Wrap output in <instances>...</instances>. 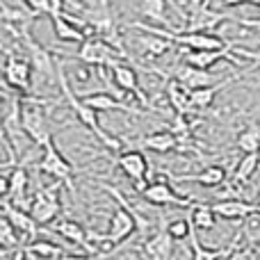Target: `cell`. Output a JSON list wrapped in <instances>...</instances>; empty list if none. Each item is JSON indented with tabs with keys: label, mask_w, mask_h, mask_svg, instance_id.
Returning a JSON list of instances; mask_svg holds the SVG:
<instances>
[{
	"label": "cell",
	"mask_w": 260,
	"mask_h": 260,
	"mask_svg": "<svg viewBox=\"0 0 260 260\" xmlns=\"http://www.w3.org/2000/svg\"><path fill=\"white\" fill-rule=\"evenodd\" d=\"M226 169L219 165H210L206 169H201L199 174H192V176H178V183H199L203 187H219V185L226 183Z\"/></svg>",
	"instance_id": "obj_24"
},
{
	"label": "cell",
	"mask_w": 260,
	"mask_h": 260,
	"mask_svg": "<svg viewBox=\"0 0 260 260\" xmlns=\"http://www.w3.org/2000/svg\"><path fill=\"white\" fill-rule=\"evenodd\" d=\"M189 221H192L194 229L212 231L217 226V215L206 203H192V206H189Z\"/></svg>",
	"instance_id": "obj_27"
},
{
	"label": "cell",
	"mask_w": 260,
	"mask_h": 260,
	"mask_svg": "<svg viewBox=\"0 0 260 260\" xmlns=\"http://www.w3.org/2000/svg\"><path fill=\"white\" fill-rule=\"evenodd\" d=\"M48 9L50 14H64V0H48Z\"/></svg>",
	"instance_id": "obj_36"
},
{
	"label": "cell",
	"mask_w": 260,
	"mask_h": 260,
	"mask_svg": "<svg viewBox=\"0 0 260 260\" xmlns=\"http://www.w3.org/2000/svg\"><path fill=\"white\" fill-rule=\"evenodd\" d=\"M167 99H169V105L174 108V112L178 117H189V114H199L194 110V105L189 103V89L183 87L178 80L169 78L167 80Z\"/></svg>",
	"instance_id": "obj_19"
},
{
	"label": "cell",
	"mask_w": 260,
	"mask_h": 260,
	"mask_svg": "<svg viewBox=\"0 0 260 260\" xmlns=\"http://www.w3.org/2000/svg\"><path fill=\"white\" fill-rule=\"evenodd\" d=\"M21 242V235L16 233V231L12 229V226H9V221L5 219H0V247H16V244Z\"/></svg>",
	"instance_id": "obj_32"
},
{
	"label": "cell",
	"mask_w": 260,
	"mask_h": 260,
	"mask_svg": "<svg viewBox=\"0 0 260 260\" xmlns=\"http://www.w3.org/2000/svg\"><path fill=\"white\" fill-rule=\"evenodd\" d=\"M82 103L89 105L96 112H114V110H121V112H130V114H139L142 110L130 108L126 101H119L117 96L105 94V91H96V94H87L82 96Z\"/></svg>",
	"instance_id": "obj_17"
},
{
	"label": "cell",
	"mask_w": 260,
	"mask_h": 260,
	"mask_svg": "<svg viewBox=\"0 0 260 260\" xmlns=\"http://www.w3.org/2000/svg\"><path fill=\"white\" fill-rule=\"evenodd\" d=\"M249 5H256V7H260V0H247Z\"/></svg>",
	"instance_id": "obj_42"
},
{
	"label": "cell",
	"mask_w": 260,
	"mask_h": 260,
	"mask_svg": "<svg viewBox=\"0 0 260 260\" xmlns=\"http://www.w3.org/2000/svg\"><path fill=\"white\" fill-rule=\"evenodd\" d=\"M59 183L53 185V187H46V189H39L32 199V203L27 206V212L32 215V219L37 221L39 226L44 224H53L55 219L59 217L62 212V203H59Z\"/></svg>",
	"instance_id": "obj_6"
},
{
	"label": "cell",
	"mask_w": 260,
	"mask_h": 260,
	"mask_svg": "<svg viewBox=\"0 0 260 260\" xmlns=\"http://www.w3.org/2000/svg\"><path fill=\"white\" fill-rule=\"evenodd\" d=\"M235 148L242 153H260V126L256 121H249L244 130L235 139Z\"/></svg>",
	"instance_id": "obj_28"
},
{
	"label": "cell",
	"mask_w": 260,
	"mask_h": 260,
	"mask_svg": "<svg viewBox=\"0 0 260 260\" xmlns=\"http://www.w3.org/2000/svg\"><path fill=\"white\" fill-rule=\"evenodd\" d=\"M171 78L178 80L183 87L187 89H199V87H210L215 82H221L224 78L221 76H212L208 69H199V67H192V64H178V67L171 71Z\"/></svg>",
	"instance_id": "obj_12"
},
{
	"label": "cell",
	"mask_w": 260,
	"mask_h": 260,
	"mask_svg": "<svg viewBox=\"0 0 260 260\" xmlns=\"http://www.w3.org/2000/svg\"><path fill=\"white\" fill-rule=\"evenodd\" d=\"M139 144H142V148L153 151V153H171V151H178L180 148L178 135H174L171 130H160V133L146 135Z\"/></svg>",
	"instance_id": "obj_23"
},
{
	"label": "cell",
	"mask_w": 260,
	"mask_h": 260,
	"mask_svg": "<svg viewBox=\"0 0 260 260\" xmlns=\"http://www.w3.org/2000/svg\"><path fill=\"white\" fill-rule=\"evenodd\" d=\"M57 82H59V87H62L64 101H67V105L73 110V114H76L78 121H80L87 130H91V133L99 137V142L105 144L110 151H119V148H121V142H119V139H114V137H110V135L101 128L99 112H96V110H91L89 105H85V103H82V99H78V96L73 94L71 85H69V80H67V73H64L62 62H57Z\"/></svg>",
	"instance_id": "obj_1"
},
{
	"label": "cell",
	"mask_w": 260,
	"mask_h": 260,
	"mask_svg": "<svg viewBox=\"0 0 260 260\" xmlns=\"http://www.w3.org/2000/svg\"><path fill=\"white\" fill-rule=\"evenodd\" d=\"M224 3V7H240V5H244L247 0H221Z\"/></svg>",
	"instance_id": "obj_38"
},
{
	"label": "cell",
	"mask_w": 260,
	"mask_h": 260,
	"mask_svg": "<svg viewBox=\"0 0 260 260\" xmlns=\"http://www.w3.org/2000/svg\"><path fill=\"white\" fill-rule=\"evenodd\" d=\"M244 73H238V76L233 78H224V80L219 82V85H210V87H199V89H189V103L194 105V110L197 112H201V110L210 108L212 101H215V96L219 94L224 87H229L231 82H238L240 78H242Z\"/></svg>",
	"instance_id": "obj_21"
},
{
	"label": "cell",
	"mask_w": 260,
	"mask_h": 260,
	"mask_svg": "<svg viewBox=\"0 0 260 260\" xmlns=\"http://www.w3.org/2000/svg\"><path fill=\"white\" fill-rule=\"evenodd\" d=\"M7 187H9L7 178H5V176H0V199H3V197H7Z\"/></svg>",
	"instance_id": "obj_37"
},
{
	"label": "cell",
	"mask_w": 260,
	"mask_h": 260,
	"mask_svg": "<svg viewBox=\"0 0 260 260\" xmlns=\"http://www.w3.org/2000/svg\"><path fill=\"white\" fill-rule=\"evenodd\" d=\"M41 148H44V153H41V160L37 162V171L55 178L57 183L67 185V189L76 197V185H73V171L76 169H73V165L59 153V148L55 146L53 139H48Z\"/></svg>",
	"instance_id": "obj_4"
},
{
	"label": "cell",
	"mask_w": 260,
	"mask_h": 260,
	"mask_svg": "<svg viewBox=\"0 0 260 260\" xmlns=\"http://www.w3.org/2000/svg\"><path fill=\"white\" fill-rule=\"evenodd\" d=\"M142 249L148 260H171V256H174V238L167 233V221H162L160 229L151 238L144 240Z\"/></svg>",
	"instance_id": "obj_13"
},
{
	"label": "cell",
	"mask_w": 260,
	"mask_h": 260,
	"mask_svg": "<svg viewBox=\"0 0 260 260\" xmlns=\"http://www.w3.org/2000/svg\"><path fill=\"white\" fill-rule=\"evenodd\" d=\"M50 21H53V30L55 37L59 41H67V44H82L87 39V32L82 27H78L67 14H50Z\"/></svg>",
	"instance_id": "obj_20"
},
{
	"label": "cell",
	"mask_w": 260,
	"mask_h": 260,
	"mask_svg": "<svg viewBox=\"0 0 260 260\" xmlns=\"http://www.w3.org/2000/svg\"><path fill=\"white\" fill-rule=\"evenodd\" d=\"M25 5H27V7H30L35 14H50L48 0H25Z\"/></svg>",
	"instance_id": "obj_35"
},
{
	"label": "cell",
	"mask_w": 260,
	"mask_h": 260,
	"mask_svg": "<svg viewBox=\"0 0 260 260\" xmlns=\"http://www.w3.org/2000/svg\"><path fill=\"white\" fill-rule=\"evenodd\" d=\"M0 87H3V89H5V91H9V94H12V89H9V87H7V80H5L3 71H0Z\"/></svg>",
	"instance_id": "obj_39"
},
{
	"label": "cell",
	"mask_w": 260,
	"mask_h": 260,
	"mask_svg": "<svg viewBox=\"0 0 260 260\" xmlns=\"http://www.w3.org/2000/svg\"><path fill=\"white\" fill-rule=\"evenodd\" d=\"M144 201H148L151 206H192L194 199L192 197H180L169 183L167 178H157L153 183H146V187L142 189Z\"/></svg>",
	"instance_id": "obj_10"
},
{
	"label": "cell",
	"mask_w": 260,
	"mask_h": 260,
	"mask_svg": "<svg viewBox=\"0 0 260 260\" xmlns=\"http://www.w3.org/2000/svg\"><path fill=\"white\" fill-rule=\"evenodd\" d=\"M224 260H260V253H258V249H251V247L233 249V251H231Z\"/></svg>",
	"instance_id": "obj_33"
},
{
	"label": "cell",
	"mask_w": 260,
	"mask_h": 260,
	"mask_svg": "<svg viewBox=\"0 0 260 260\" xmlns=\"http://www.w3.org/2000/svg\"><path fill=\"white\" fill-rule=\"evenodd\" d=\"M194 231L189 217H178V219L167 221V233L174 238V242H183V240L189 238V233Z\"/></svg>",
	"instance_id": "obj_31"
},
{
	"label": "cell",
	"mask_w": 260,
	"mask_h": 260,
	"mask_svg": "<svg viewBox=\"0 0 260 260\" xmlns=\"http://www.w3.org/2000/svg\"><path fill=\"white\" fill-rule=\"evenodd\" d=\"M55 99H35V96H21V128L37 146H44L53 139L48 130V108Z\"/></svg>",
	"instance_id": "obj_2"
},
{
	"label": "cell",
	"mask_w": 260,
	"mask_h": 260,
	"mask_svg": "<svg viewBox=\"0 0 260 260\" xmlns=\"http://www.w3.org/2000/svg\"><path fill=\"white\" fill-rule=\"evenodd\" d=\"M55 231H57V235H62L67 242L80 244L82 249H87V253H91L89 242H87V229L82 224H78V221H73V219H62L55 224Z\"/></svg>",
	"instance_id": "obj_25"
},
{
	"label": "cell",
	"mask_w": 260,
	"mask_h": 260,
	"mask_svg": "<svg viewBox=\"0 0 260 260\" xmlns=\"http://www.w3.org/2000/svg\"><path fill=\"white\" fill-rule=\"evenodd\" d=\"M256 249H258V253H260V240H258V247Z\"/></svg>",
	"instance_id": "obj_43"
},
{
	"label": "cell",
	"mask_w": 260,
	"mask_h": 260,
	"mask_svg": "<svg viewBox=\"0 0 260 260\" xmlns=\"http://www.w3.org/2000/svg\"><path fill=\"white\" fill-rule=\"evenodd\" d=\"M32 64L27 57H18L14 53H7V62H5V80H7V87L12 91H18V94H30L32 89Z\"/></svg>",
	"instance_id": "obj_8"
},
{
	"label": "cell",
	"mask_w": 260,
	"mask_h": 260,
	"mask_svg": "<svg viewBox=\"0 0 260 260\" xmlns=\"http://www.w3.org/2000/svg\"><path fill=\"white\" fill-rule=\"evenodd\" d=\"M240 240H242V229H240V233L235 235L231 244H226V247H217V249H206L197 240V229H194L192 233H189V249H192V258L189 260H224L233 249H238Z\"/></svg>",
	"instance_id": "obj_16"
},
{
	"label": "cell",
	"mask_w": 260,
	"mask_h": 260,
	"mask_svg": "<svg viewBox=\"0 0 260 260\" xmlns=\"http://www.w3.org/2000/svg\"><path fill=\"white\" fill-rule=\"evenodd\" d=\"M139 12L151 23H162V25L171 27L169 18H167V0H139Z\"/></svg>",
	"instance_id": "obj_30"
},
{
	"label": "cell",
	"mask_w": 260,
	"mask_h": 260,
	"mask_svg": "<svg viewBox=\"0 0 260 260\" xmlns=\"http://www.w3.org/2000/svg\"><path fill=\"white\" fill-rule=\"evenodd\" d=\"M12 96H14V94H9V91H5L3 87H0V99H5V101H7V99H12Z\"/></svg>",
	"instance_id": "obj_41"
},
{
	"label": "cell",
	"mask_w": 260,
	"mask_h": 260,
	"mask_svg": "<svg viewBox=\"0 0 260 260\" xmlns=\"http://www.w3.org/2000/svg\"><path fill=\"white\" fill-rule=\"evenodd\" d=\"M117 167L123 171V176L130 178L135 183V189L142 194V189L146 187L148 183V160L142 151L137 148H130V151H123L117 155Z\"/></svg>",
	"instance_id": "obj_9"
},
{
	"label": "cell",
	"mask_w": 260,
	"mask_h": 260,
	"mask_svg": "<svg viewBox=\"0 0 260 260\" xmlns=\"http://www.w3.org/2000/svg\"><path fill=\"white\" fill-rule=\"evenodd\" d=\"M0 215L9 221V226H12L21 238H35V235L39 233V224L32 219L30 212L23 210V208H16L14 203H9V201L5 203L3 210H0Z\"/></svg>",
	"instance_id": "obj_14"
},
{
	"label": "cell",
	"mask_w": 260,
	"mask_h": 260,
	"mask_svg": "<svg viewBox=\"0 0 260 260\" xmlns=\"http://www.w3.org/2000/svg\"><path fill=\"white\" fill-rule=\"evenodd\" d=\"M73 57H78L82 64H87V67L112 69L114 64L128 59V53L114 48L112 44H108V41L101 39V37H87V39L80 44V50H78Z\"/></svg>",
	"instance_id": "obj_3"
},
{
	"label": "cell",
	"mask_w": 260,
	"mask_h": 260,
	"mask_svg": "<svg viewBox=\"0 0 260 260\" xmlns=\"http://www.w3.org/2000/svg\"><path fill=\"white\" fill-rule=\"evenodd\" d=\"M3 117H5V99H0V123H3Z\"/></svg>",
	"instance_id": "obj_40"
},
{
	"label": "cell",
	"mask_w": 260,
	"mask_h": 260,
	"mask_svg": "<svg viewBox=\"0 0 260 260\" xmlns=\"http://www.w3.org/2000/svg\"><path fill=\"white\" fill-rule=\"evenodd\" d=\"M210 208L215 210L217 217H221V219H235V221L247 219L251 212L260 210V206L244 201V199H219V201H212Z\"/></svg>",
	"instance_id": "obj_15"
},
{
	"label": "cell",
	"mask_w": 260,
	"mask_h": 260,
	"mask_svg": "<svg viewBox=\"0 0 260 260\" xmlns=\"http://www.w3.org/2000/svg\"><path fill=\"white\" fill-rule=\"evenodd\" d=\"M7 201L14 203L16 208H23V210H27L25 208V192H27V183H30V178H27V171L23 165H16L12 171H9L7 176Z\"/></svg>",
	"instance_id": "obj_18"
},
{
	"label": "cell",
	"mask_w": 260,
	"mask_h": 260,
	"mask_svg": "<svg viewBox=\"0 0 260 260\" xmlns=\"http://www.w3.org/2000/svg\"><path fill=\"white\" fill-rule=\"evenodd\" d=\"M18 37L23 39L27 59H30V64H32V71H35L37 76L44 78L48 85L53 80H57V62H55V57H53V50L44 48V46H41L27 30H23Z\"/></svg>",
	"instance_id": "obj_5"
},
{
	"label": "cell",
	"mask_w": 260,
	"mask_h": 260,
	"mask_svg": "<svg viewBox=\"0 0 260 260\" xmlns=\"http://www.w3.org/2000/svg\"><path fill=\"white\" fill-rule=\"evenodd\" d=\"M258 165H260V153H244L242 160L238 162V167L233 171V183L235 185L251 183V178L258 171Z\"/></svg>",
	"instance_id": "obj_26"
},
{
	"label": "cell",
	"mask_w": 260,
	"mask_h": 260,
	"mask_svg": "<svg viewBox=\"0 0 260 260\" xmlns=\"http://www.w3.org/2000/svg\"><path fill=\"white\" fill-rule=\"evenodd\" d=\"M229 14L217 12V9L210 7V0H201V3H194L192 9L187 14V23L180 32H210L215 27H219L221 23L229 21Z\"/></svg>",
	"instance_id": "obj_7"
},
{
	"label": "cell",
	"mask_w": 260,
	"mask_h": 260,
	"mask_svg": "<svg viewBox=\"0 0 260 260\" xmlns=\"http://www.w3.org/2000/svg\"><path fill=\"white\" fill-rule=\"evenodd\" d=\"M62 247H57L55 242H48V240H35L25 247V256L35 258V260H55L62 256Z\"/></svg>",
	"instance_id": "obj_29"
},
{
	"label": "cell",
	"mask_w": 260,
	"mask_h": 260,
	"mask_svg": "<svg viewBox=\"0 0 260 260\" xmlns=\"http://www.w3.org/2000/svg\"><path fill=\"white\" fill-rule=\"evenodd\" d=\"M110 71H112V82L117 85V89H121L123 94L137 96V101L144 105V108H146V110H153V112H157V108H153L151 101H148V96L144 94L142 87H139L137 71H135L133 67H128L126 62H119V64H114Z\"/></svg>",
	"instance_id": "obj_11"
},
{
	"label": "cell",
	"mask_w": 260,
	"mask_h": 260,
	"mask_svg": "<svg viewBox=\"0 0 260 260\" xmlns=\"http://www.w3.org/2000/svg\"><path fill=\"white\" fill-rule=\"evenodd\" d=\"M135 44H137V48L146 57H162V55H167L174 48V41L165 39L160 35H153V32H144V30L135 37Z\"/></svg>",
	"instance_id": "obj_22"
},
{
	"label": "cell",
	"mask_w": 260,
	"mask_h": 260,
	"mask_svg": "<svg viewBox=\"0 0 260 260\" xmlns=\"http://www.w3.org/2000/svg\"><path fill=\"white\" fill-rule=\"evenodd\" d=\"M108 258V253H62L55 260H103Z\"/></svg>",
	"instance_id": "obj_34"
}]
</instances>
